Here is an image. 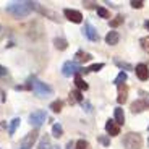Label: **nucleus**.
<instances>
[{"label":"nucleus","mask_w":149,"mask_h":149,"mask_svg":"<svg viewBox=\"0 0 149 149\" xmlns=\"http://www.w3.org/2000/svg\"><path fill=\"white\" fill-rule=\"evenodd\" d=\"M36 5L37 3H34V2H11L7 5V11L16 18H23V16L29 15Z\"/></svg>","instance_id":"nucleus-1"},{"label":"nucleus","mask_w":149,"mask_h":149,"mask_svg":"<svg viewBox=\"0 0 149 149\" xmlns=\"http://www.w3.org/2000/svg\"><path fill=\"white\" fill-rule=\"evenodd\" d=\"M31 89H33V93L36 94L37 97H49V96H52V93H54V89L50 86H47L45 83L39 81L37 78L31 79Z\"/></svg>","instance_id":"nucleus-2"},{"label":"nucleus","mask_w":149,"mask_h":149,"mask_svg":"<svg viewBox=\"0 0 149 149\" xmlns=\"http://www.w3.org/2000/svg\"><path fill=\"white\" fill-rule=\"evenodd\" d=\"M123 146L127 149H141L143 138L138 133H127L123 136Z\"/></svg>","instance_id":"nucleus-3"},{"label":"nucleus","mask_w":149,"mask_h":149,"mask_svg":"<svg viewBox=\"0 0 149 149\" xmlns=\"http://www.w3.org/2000/svg\"><path fill=\"white\" fill-rule=\"evenodd\" d=\"M81 71H84V68L79 67L76 62H65L62 67V73L63 76H71V74H79Z\"/></svg>","instance_id":"nucleus-4"},{"label":"nucleus","mask_w":149,"mask_h":149,"mask_svg":"<svg viewBox=\"0 0 149 149\" xmlns=\"http://www.w3.org/2000/svg\"><path fill=\"white\" fill-rule=\"evenodd\" d=\"M47 120V113H45L44 110H36V112H33L29 115V123L33 125V127H41L42 123Z\"/></svg>","instance_id":"nucleus-5"},{"label":"nucleus","mask_w":149,"mask_h":149,"mask_svg":"<svg viewBox=\"0 0 149 149\" xmlns=\"http://www.w3.org/2000/svg\"><path fill=\"white\" fill-rule=\"evenodd\" d=\"M83 33H84V36L88 37L89 41H93V42H97V41H99V34H97V31L94 29V26L91 24L89 21L84 23V29H83Z\"/></svg>","instance_id":"nucleus-6"},{"label":"nucleus","mask_w":149,"mask_h":149,"mask_svg":"<svg viewBox=\"0 0 149 149\" xmlns=\"http://www.w3.org/2000/svg\"><path fill=\"white\" fill-rule=\"evenodd\" d=\"M63 15H65V18H67V19H70V21H73V23H81L83 21V15H81V11H78V10L65 8Z\"/></svg>","instance_id":"nucleus-7"},{"label":"nucleus","mask_w":149,"mask_h":149,"mask_svg":"<svg viewBox=\"0 0 149 149\" xmlns=\"http://www.w3.org/2000/svg\"><path fill=\"white\" fill-rule=\"evenodd\" d=\"M105 131L110 136H117V134H120V125H117L115 120H107V123H105Z\"/></svg>","instance_id":"nucleus-8"},{"label":"nucleus","mask_w":149,"mask_h":149,"mask_svg":"<svg viewBox=\"0 0 149 149\" xmlns=\"http://www.w3.org/2000/svg\"><path fill=\"white\" fill-rule=\"evenodd\" d=\"M134 71H136V76H138L141 81H146V79L149 78V68L146 67L144 63H139L136 65V68H134Z\"/></svg>","instance_id":"nucleus-9"},{"label":"nucleus","mask_w":149,"mask_h":149,"mask_svg":"<svg viewBox=\"0 0 149 149\" xmlns=\"http://www.w3.org/2000/svg\"><path fill=\"white\" fill-rule=\"evenodd\" d=\"M36 138H37V131H31V133H28L26 138H23V139H21V146H23V149H29L31 146L34 144Z\"/></svg>","instance_id":"nucleus-10"},{"label":"nucleus","mask_w":149,"mask_h":149,"mask_svg":"<svg viewBox=\"0 0 149 149\" xmlns=\"http://www.w3.org/2000/svg\"><path fill=\"white\" fill-rule=\"evenodd\" d=\"M148 107H149V102L144 101V99H139V101L131 104V112H133V113H139V112L146 110Z\"/></svg>","instance_id":"nucleus-11"},{"label":"nucleus","mask_w":149,"mask_h":149,"mask_svg":"<svg viewBox=\"0 0 149 149\" xmlns=\"http://www.w3.org/2000/svg\"><path fill=\"white\" fill-rule=\"evenodd\" d=\"M91 58H93V55L88 54V52H83V50H78L76 55H74V62H76V63H86V62H89Z\"/></svg>","instance_id":"nucleus-12"},{"label":"nucleus","mask_w":149,"mask_h":149,"mask_svg":"<svg viewBox=\"0 0 149 149\" xmlns=\"http://www.w3.org/2000/svg\"><path fill=\"white\" fill-rule=\"evenodd\" d=\"M128 99V88L125 84H120L118 86V97H117V101L118 104H125Z\"/></svg>","instance_id":"nucleus-13"},{"label":"nucleus","mask_w":149,"mask_h":149,"mask_svg":"<svg viewBox=\"0 0 149 149\" xmlns=\"http://www.w3.org/2000/svg\"><path fill=\"white\" fill-rule=\"evenodd\" d=\"M118 39H120V36H118V33H117V31H110V33L105 36V42H107L109 45L118 44Z\"/></svg>","instance_id":"nucleus-14"},{"label":"nucleus","mask_w":149,"mask_h":149,"mask_svg":"<svg viewBox=\"0 0 149 149\" xmlns=\"http://www.w3.org/2000/svg\"><path fill=\"white\" fill-rule=\"evenodd\" d=\"M54 146L50 144V138H49V134H44L41 138V141H39V144H37V149H52Z\"/></svg>","instance_id":"nucleus-15"},{"label":"nucleus","mask_w":149,"mask_h":149,"mask_svg":"<svg viewBox=\"0 0 149 149\" xmlns=\"http://www.w3.org/2000/svg\"><path fill=\"white\" fill-rule=\"evenodd\" d=\"M54 44H55V47L58 49V50H65V49L68 47V42L65 41V39H62V37H55V39H54Z\"/></svg>","instance_id":"nucleus-16"},{"label":"nucleus","mask_w":149,"mask_h":149,"mask_svg":"<svg viewBox=\"0 0 149 149\" xmlns=\"http://www.w3.org/2000/svg\"><path fill=\"white\" fill-rule=\"evenodd\" d=\"M74 102H83V96L79 91H71L70 93V104H74Z\"/></svg>","instance_id":"nucleus-17"},{"label":"nucleus","mask_w":149,"mask_h":149,"mask_svg":"<svg viewBox=\"0 0 149 149\" xmlns=\"http://www.w3.org/2000/svg\"><path fill=\"white\" fill-rule=\"evenodd\" d=\"M115 122L117 125H123L125 123V113L122 109H115Z\"/></svg>","instance_id":"nucleus-18"},{"label":"nucleus","mask_w":149,"mask_h":149,"mask_svg":"<svg viewBox=\"0 0 149 149\" xmlns=\"http://www.w3.org/2000/svg\"><path fill=\"white\" fill-rule=\"evenodd\" d=\"M74 83H76V86H78V89H81V91H86V89H88V84L83 81L81 74H74Z\"/></svg>","instance_id":"nucleus-19"},{"label":"nucleus","mask_w":149,"mask_h":149,"mask_svg":"<svg viewBox=\"0 0 149 149\" xmlns=\"http://www.w3.org/2000/svg\"><path fill=\"white\" fill-rule=\"evenodd\" d=\"M52 134L55 136V138H62V134H63V128H62V125H60V123H54Z\"/></svg>","instance_id":"nucleus-20"},{"label":"nucleus","mask_w":149,"mask_h":149,"mask_svg":"<svg viewBox=\"0 0 149 149\" xmlns=\"http://www.w3.org/2000/svg\"><path fill=\"white\" fill-rule=\"evenodd\" d=\"M127 78H128V74L125 73V71H120V73L117 74V78H115V81H113V83H115L117 86H120V84H123V83L127 81Z\"/></svg>","instance_id":"nucleus-21"},{"label":"nucleus","mask_w":149,"mask_h":149,"mask_svg":"<svg viewBox=\"0 0 149 149\" xmlns=\"http://www.w3.org/2000/svg\"><path fill=\"white\" fill-rule=\"evenodd\" d=\"M62 107H63V102L60 101H54L52 104H50V109H52V112H55V113H58L60 110H62Z\"/></svg>","instance_id":"nucleus-22"},{"label":"nucleus","mask_w":149,"mask_h":149,"mask_svg":"<svg viewBox=\"0 0 149 149\" xmlns=\"http://www.w3.org/2000/svg\"><path fill=\"white\" fill-rule=\"evenodd\" d=\"M19 122H21L19 118H13V120H11V123H10V128H8V133H10V134H15V131H16V128H18Z\"/></svg>","instance_id":"nucleus-23"},{"label":"nucleus","mask_w":149,"mask_h":149,"mask_svg":"<svg viewBox=\"0 0 149 149\" xmlns=\"http://www.w3.org/2000/svg\"><path fill=\"white\" fill-rule=\"evenodd\" d=\"M74 149H91V146H89L88 141L79 139V141H76V144H74Z\"/></svg>","instance_id":"nucleus-24"},{"label":"nucleus","mask_w":149,"mask_h":149,"mask_svg":"<svg viewBox=\"0 0 149 149\" xmlns=\"http://www.w3.org/2000/svg\"><path fill=\"white\" fill-rule=\"evenodd\" d=\"M97 15L101 16V18H110V11L105 10L104 7H97Z\"/></svg>","instance_id":"nucleus-25"},{"label":"nucleus","mask_w":149,"mask_h":149,"mask_svg":"<svg viewBox=\"0 0 149 149\" xmlns=\"http://www.w3.org/2000/svg\"><path fill=\"white\" fill-rule=\"evenodd\" d=\"M104 68V63H94V65H91L89 68H84V73H89V71H99V70H102Z\"/></svg>","instance_id":"nucleus-26"},{"label":"nucleus","mask_w":149,"mask_h":149,"mask_svg":"<svg viewBox=\"0 0 149 149\" xmlns=\"http://www.w3.org/2000/svg\"><path fill=\"white\" fill-rule=\"evenodd\" d=\"M122 23H123V16L118 15V16H115V19H112V21H110V26L112 28H117V26H120Z\"/></svg>","instance_id":"nucleus-27"},{"label":"nucleus","mask_w":149,"mask_h":149,"mask_svg":"<svg viewBox=\"0 0 149 149\" xmlns=\"http://www.w3.org/2000/svg\"><path fill=\"white\" fill-rule=\"evenodd\" d=\"M141 47L149 54V36L148 37H143V39H141Z\"/></svg>","instance_id":"nucleus-28"},{"label":"nucleus","mask_w":149,"mask_h":149,"mask_svg":"<svg viewBox=\"0 0 149 149\" xmlns=\"http://www.w3.org/2000/svg\"><path fill=\"white\" fill-rule=\"evenodd\" d=\"M115 63L118 65L120 68H127V70H133V67H131L130 63H127V62H120V60H115Z\"/></svg>","instance_id":"nucleus-29"},{"label":"nucleus","mask_w":149,"mask_h":149,"mask_svg":"<svg viewBox=\"0 0 149 149\" xmlns=\"http://www.w3.org/2000/svg\"><path fill=\"white\" fill-rule=\"evenodd\" d=\"M97 141L101 143V144H104V146H110V139H109L107 136H99Z\"/></svg>","instance_id":"nucleus-30"},{"label":"nucleus","mask_w":149,"mask_h":149,"mask_svg":"<svg viewBox=\"0 0 149 149\" xmlns=\"http://www.w3.org/2000/svg\"><path fill=\"white\" fill-rule=\"evenodd\" d=\"M131 7H133V8H143V2H141V0H138V2L133 0V2H131Z\"/></svg>","instance_id":"nucleus-31"},{"label":"nucleus","mask_w":149,"mask_h":149,"mask_svg":"<svg viewBox=\"0 0 149 149\" xmlns=\"http://www.w3.org/2000/svg\"><path fill=\"white\" fill-rule=\"evenodd\" d=\"M5 74H7V68H3V67H0V78H3Z\"/></svg>","instance_id":"nucleus-32"},{"label":"nucleus","mask_w":149,"mask_h":149,"mask_svg":"<svg viewBox=\"0 0 149 149\" xmlns=\"http://www.w3.org/2000/svg\"><path fill=\"white\" fill-rule=\"evenodd\" d=\"M65 149H74V143L73 141H68L67 143V148H65Z\"/></svg>","instance_id":"nucleus-33"},{"label":"nucleus","mask_w":149,"mask_h":149,"mask_svg":"<svg viewBox=\"0 0 149 149\" xmlns=\"http://www.w3.org/2000/svg\"><path fill=\"white\" fill-rule=\"evenodd\" d=\"M86 7H88V8H94V7H96V3H93V2H86ZM96 10H97V7H96Z\"/></svg>","instance_id":"nucleus-34"},{"label":"nucleus","mask_w":149,"mask_h":149,"mask_svg":"<svg viewBox=\"0 0 149 149\" xmlns=\"http://www.w3.org/2000/svg\"><path fill=\"white\" fill-rule=\"evenodd\" d=\"M3 34H5V31H3V28L0 26V39H2V37H3Z\"/></svg>","instance_id":"nucleus-35"},{"label":"nucleus","mask_w":149,"mask_h":149,"mask_svg":"<svg viewBox=\"0 0 149 149\" xmlns=\"http://www.w3.org/2000/svg\"><path fill=\"white\" fill-rule=\"evenodd\" d=\"M144 26H146V29H149V19H148V21L144 23Z\"/></svg>","instance_id":"nucleus-36"},{"label":"nucleus","mask_w":149,"mask_h":149,"mask_svg":"<svg viewBox=\"0 0 149 149\" xmlns=\"http://www.w3.org/2000/svg\"><path fill=\"white\" fill-rule=\"evenodd\" d=\"M54 148H55V146H54ZM55 149H58V148H55Z\"/></svg>","instance_id":"nucleus-37"},{"label":"nucleus","mask_w":149,"mask_h":149,"mask_svg":"<svg viewBox=\"0 0 149 149\" xmlns=\"http://www.w3.org/2000/svg\"><path fill=\"white\" fill-rule=\"evenodd\" d=\"M21 149H23V148H21Z\"/></svg>","instance_id":"nucleus-38"}]
</instances>
